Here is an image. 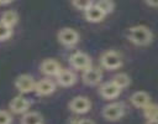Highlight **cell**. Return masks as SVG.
Instances as JSON below:
<instances>
[{"label":"cell","mask_w":158,"mask_h":124,"mask_svg":"<svg viewBox=\"0 0 158 124\" xmlns=\"http://www.w3.org/2000/svg\"><path fill=\"white\" fill-rule=\"evenodd\" d=\"M101 115L107 122H117L125 115V104L122 102L109 103L102 108Z\"/></svg>","instance_id":"cell-2"},{"label":"cell","mask_w":158,"mask_h":124,"mask_svg":"<svg viewBox=\"0 0 158 124\" xmlns=\"http://www.w3.org/2000/svg\"><path fill=\"white\" fill-rule=\"evenodd\" d=\"M54 91H56V84H54V82H53L52 79H47V78L36 82L35 89H33V92H35L37 95H42V97L49 95V94H52Z\"/></svg>","instance_id":"cell-12"},{"label":"cell","mask_w":158,"mask_h":124,"mask_svg":"<svg viewBox=\"0 0 158 124\" xmlns=\"http://www.w3.org/2000/svg\"><path fill=\"white\" fill-rule=\"evenodd\" d=\"M57 78V82L59 86L62 87H72L73 84H75L77 82V76L73 71L70 69H65V68H62L59 71V73L56 76Z\"/></svg>","instance_id":"cell-13"},{"label":"cell","mask_w":158,"mask_h":124,"mask_svg":"<svg viewBox=\"0 0 158 124\" xmlns=\"http://www.w3.org/2000/svg\"><path fill=\"white\" fill-rule=\"evenodd\" d=\"M0 21L2 24H5L6 26H9V27L12 29L19 22V15H17V12L15 10H6V11H4L1 14Z\"/></svg>","instance_id":"cell-16"},{"label":"cell","mask_w":158,"mask_h":124,"mask_svg":"<svg viewBox=\"0 0 158 124\" xmlns=\"http://www.w3.org/2000/svg\"><path fill=\"white\" fill-rule=\"evenodd\" d=\"M12 117L7 110H0V124H11Z\"/></svg>","instance_id":"cell-23"},{"label":"cell","mask_w":158,"mask_h":124,"mask_svg":"<svg viewBox=\"0 0 158 124\" xmlns=\"http://www.w3.org/2000/svg\"><path fill=\"white\" fill-rule=\"evenodd\" d=\"M40 69L46 76H49V77L54 76L56 77L59 73V71L62 69V67H60L58 61H56L53 58H46V60L42 61V63L40 66Z\"/></svg>","instance_id":"cell-11"},{"label":"cell","mask_w":158,"mask_h":124,"mask_svg":"<svg viewBox=\"0 0 158 124\" xmlns=\"http://www.w3.org/2000/svg\"><path fill=\"white\" fill-rule=\"evenodd\" d=\"M12 35V29L6 26L5 24H2L0 21V42L1 41H6L7 38H10Z\"/></svg>","instance_id":"cell-21"},{"label":"cell","mask_w":158,"mask_h":124,"mask_svg":"<svg viewBox=\"0 0 158 124\" xmlns=\"http://www.w3.org/2000/svg\"><path fill=\"white\" fill-rule=\"evenodd\" d=\"M143 110V117L146 119H158V104L157 103H148L144 108H142Z\"/></svg>","instance_id":"cell-19"},{"label":"cell","mask_w":158,"mask_h":124,"mask_svg":"<svg viewBox=\"0 0 158 124\" xmlns=\"http://www.w3.org/2000/svg\"><path fill=\"white\" fill-rule=\"evenodd\" d=\"M144 124H158V119H146Z\"/></svg>","instance_id":"cell-26"},{"label":"cell","mask_w":158,"mask_h":124,"mask_svg":"<svg viewBox=\"0 0 158 124\" xmlns=\"http://www.w3.org/2000/svg\"><path fill=\"white\" fill-rule=\"evenodd\" d=\"M14 0H0V5H9L11 4Z\"/></svg>","instance_id":"cell-27"},{"label":"cell","mask_w":158,"mask_h":124,"mask_svg":"<svg viewBox=\"0 0 158 124\" xmlns=\"http://www.w3.org/2000/svg\"><path fill=\"white\" fill-rule=\"evenodd\" d=\"M130 100H131V104L136 108H144L148 103L152 102L151 99V95L149 93H147L146 91H137L135 93H132V95L130 97Z\"/></svg>","instance_id":"cell-14"},{"label":"cell","mask_w":158,"mask_h":124,"mask_svg":"<svg viewBox=\"0 0 158 124\" xmlns=\"http://www.w3.org/2000/svg\"><path fill=\"white\" fill-rule=\"evenodd\" d=\"M127 38L136 46H148L153 41V32L146 25H135L128 29Z\"/></svg>","instance_id":"cell-1"},{"label":"cell","mask_w":158,"mask_h":124,"mask_svg":"<svg viewBox=\"0 0 158 124\" xmlns=\"http://www.w3.org/2000/svg\"><path fill=\"white\" fill-rule=\"evenodd\" d=\"M30 107H31V102L22 94L14 97L9 103V109L14 114H23L28 112Z\"/></svg>","instance_id":"cell-8"},{"label":"cell","mask_w":158,"mask_h":124,"mask_svg":"<svg viewBox=\"0 0 158 124\" xmlns=\"http://www.w3.org/2000/svg\"><path fill=\"white\" fill-rule=\"evenodd\" d=\"M81 79H83L84 84H86V86H96L102 81V72L100 68L91 66V67L86 68L85 71H83Z\"/></svg>","instance_id":"cell-9"},{"label":"cell","mask_w":158,"mask_h":124,"mask_svg":"<svg viewBox=\"0 0 158 124\" xmlns=\"http://www.w3.org/2000/svg\"><path fill=\"white\" fill-rule=\"evenodd\" d=\"M43 117L38 112H26L21 118V124H42Z\"/></svg>","instance_id":"cell-17"},{"label":"cell","mask_w":158,"mask_h":124,"mask_svg":"<svg viewBox=\"0 0 158 124\" xmlns=\"http://www.w3.org/2000/svg\"><path fill=\"white\" fill-rule=\"evenodd\" d=\"M57 40L59 41V43H62L63 46H74L78 43L79 41V33L77 30L72 29V27H63L58 31L57 33Z\"/></svg>","instance_id":"cell-5"},{"label":"cell","mask_w":158,"mask_h":124,"mask_svg":"<svg viewBox=\"0 0 158 124\" xmlns=\"http://www.w3.org/2000/svg\"><path fill=\"white\" fill-rule=\"evenodd\" d=\"M72 124H95V122L88 118H73Z\"/></svg>","instance_id":"cell-24"},{"label":"cell","mask_w":158,"mask_h":124,"mask_svg":"<svg viewBox=\"0 0 158 124\" xmlns=\"http://www.w3.org/2000/svg\"><path fill=\"white\" fill-rule=\"evenodd\" d=\"M35 84H36L35 78H33L31 74H28V73L20 74V76H17L16 79H15V88H16L21 94H26V93L33 92Z\"/></svg>","instance_id":"cell-7"},{"label":"cell","mask_w":158,"mask_h":124,"mask_svg":"<svg viewBox=\"0 0 158 124\" xmlns=\"http://www.w3.org/2000/svg\"><path fill=\"white\" fill-rule=\"evenodd\" d=\"M68 108H69L70 112H73L75 114H85L90 110L91 102L88 97L77 95V97L70 99V102L68 103Z\"/></svg>","instance_id":"cell-4"},{"label":"cell","mask_w":158,"mask_h":124,"mask_svg":"<svg viewBox=\"0 0 158 124\" xmlns=\"http://www.w3.org/2000/svg\"><path fill=\"white\" fill-rule=\"evenodd\" d=\"M105 15H109L114 11L115 9V2L112 0H99L96 4H95Z\"/></svg>","instance_id":"cell-20"},{"label":"cell","mask_w":158,"mask_h":124,"mask_svg":"<svg viewBox=\"0 0 158 124\" xmlns=\"http://www.w3.org/2000/svg\"><path fill=\"white\" fill-rule=\"evenodd\" d=\"M144 2L151 7H158V0H144Z\"/></svg>","instance_id":"cell-25"},{"label":"cell","mask_w":158,"mask_h":124,"mask_svg":"<svg viewBox=\"0 0 158 124\" xmlns=\"http://www.w3.org/2000/svg\"><path fill=\"white\" fill-rule=\"evenodd\" d=\"M84 16L88 22H93V24H96V22H100L104 20V17L106 16L96 5H91L89 9H86L84 11Z\"/></svg>","instance_id":"cell-15"},{"label":"cell","mask_w":158,"mask_h":124,"mask_svg":"<svg viewBox=\"0 0 158 124\" xmlns=\"http://www.w3.org/2000/svg\"><path fill=\"white\" fill-rule=\"evenodd\" d=\"M121 91H122V89H120L112 81H110V82H105L104 84L100 86L99 94H100L104 99L110 100V99H115V98H117V97L120 95Z\"/></svg>","instance_id":"cell-10"},{"label":"cell","mask_w":158,"mask_h":124,"mask_svg":"<svg viewBox=\"0 0 158 124\" xmlns=\"http://www.w3.org/2000/svg\"><path fill=\"white\" fill-rule=\"evenodd\" d=\"M100 63L104 68L114 71L122 66V57L115 50H107L100 56Z\"/></svg>","instance_id":"cell-3"},{"label":"cell","mask_w":158,"mask_h":124,"mask_svg":"<svg viewBox=\"0 0 158 124\" xmlns=\"http://www.w3.org/2000/svg\"><path fill=\"white\" fill-rule=\"evenodd\" d=\"M72 2L75 9L81 10V11H85L93 5V0H72Z\"/></svg>","instance_id":"cell-22"},{"label":"cell","mask_w":158,"mask_h":124,"mask_svg":"<svg viewBox=\"0 0 158 124\" xmlns=\"http://www.w3.org/2000/svg\"><path fill=\"white\" fill-rule=\"evenodd\" d=\"M69 63L74 69L78 71H85L86 68L91 67V58L85 53V52H80L77 51L73 55H70L69 57Z\"/></svg>","instance_id":"cell-6"},{"label":"cell","mask_w":158,"mask_h":124,"mask_svg":"<svg viewBox=\"0 0 158 124\" xmlns=\"http://www.w3.org/2000/svg\"><path fill=\"white\" fill-rule=\"evenodd\" d=\"M120 89H125L127 88L130 84H131V78L127 73H123V72H120V73H116L112 79H111Z\"/></svg>","instance_id":"cell-18"},{"label":"cell","mask_w":158,"mask_h":124,"mask_svg":"<svg viewBox=\"0 0 158 124\" xmlns=\"http://www.w3.org/2000/svg\"><path fill=\"white\" fill-rule=\"evenodd\" d=\"M42 124H43V123H42Z\"/></svg>","instance_id":"cell-28"}]
</instances>
